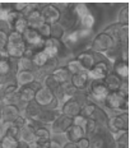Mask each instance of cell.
<instances>
[{
  "label": "cell",
  "mask_w": 130,
  "mask_h": 148,
  "mask_svg": "<svg viewBox=\"0 0 130 148\" xmlns=\"http://www.w3.org/2000/svg\"><path fill=\"white\" fill-rule=\"evenodd\" d=\"M24 17H26L27 24H28L29 28L37 29L40 26H42V24L45 23L40 9H32V10L26 12V13H24Z\"/></svg>",
  "instance_id": "obj_17"
},
{
  "label": "cell",
  "mask_w": 130,
  "mask_h": 148,
  "mask_svg": "<svg viewBox=\"0 0 130 148\" xmlns=\"http://www.w3.org/2000/svg\"><path fill=\"white\" fill-rule=\"evenodd\" d=\"M41 14L43 18V22L46 24H50V26L55 23H59V19H60V15H61L59 9L54 4H46L41 9Z\"/></svg>",
  "instance_id": "obj_15"
},
{
  "label": "cell",
  "mask_w": 130,
  "mask_h": 148,
  "mask_svg": "<svg viewBox=\"0 0 130 148\" xmlns=\"http://www.w3.org/2000/svg\"><path fill=\"white\" fill-rule=\"evenodd\" d=\"M1 111H3V119H1L3 123H13L21 115L17 105H3Z\"/></svg>",
  "instance_id": "obj_19"
},
{
  "label": "cell",
  "mask_w": 130,
  "mask_h": 148,
  "mask_svg": "<svg viewBox=\"0 0 130 148\" xmlns=\"http://www.w3.org/2000/svg\"><path fill=\"white\" fill-rule=\"evenodd\" d=\"M7 44H8V32L5 29L0 28V56L3 58H8L7 51H5Z\"/></svg>",
  "instance_id": "obj_39"
},
{
  "label": "cell",
  "mask_w": 130,
  "mask_h": 148,
  "mask_svg": "<svg viewBox=\"0 0 130 148\" xmlns=\"http://www.w3.org/2000/svg\"><path fill=\"white\" fill-rule=\"evenodd\" d=\"M3 106V101H1V96H0V107Z\"/></svg>",
  "instance_id": "obj_55"
},
{
  "label": "cell",
  "mask_w": 130,
  "mask_h": 148,
  "mask_svg": "<svg viewBox=\"0 0 130 148\" xmlns=\"http://www.w3.org/2000/svg\"><path fill=\"white\" fill-rule=\"evenodd\" d=\"M74 9L79 18V28L94 31L97 22L101 21V8L96 4L77 3L74 4Z\"/></svg>",
  "instance_id": "obj_2"
},
{
  "label": "cell",
  "mask_w": 130,
  "mask_h": 148,
  "mask_svg": "<svg viewBox=\"0 0 130 148\" xmlns=\"http://www.w3.org/2000/svg\"><path fill=\"white\" fill-rule=\"evenodd\" d=\"M50 148H61V144L56 140H52L51 139V144H50Z\"/></svg>",
  "instance_id": "obj_51"
},
{
  "label": "cell",
  "mask_w": 130,
  "mask_h": 148,
  "mask_svg": "<svg viewBox=\"0 0 130 148\" xmlns=\"http://www.w3.org/2000/svg\"><path fill=\"white\" fill-rule=\"evenodd\" d=\"M3 119V111H1V107H0V121H1Z\"/></svg>",
  "instance_id": "obj_54"
},
{
  "label": "cell",
  "mask_w": 130,
  "mask_h": 148,
  "mask_svg": "<svg viewBox=\"0 0 130 148\" xmlns=\"http://www.w3.org/2000/svg\"><path fill=\"white\" fill-rule=\"evenodd\" d=\"M59 24L63 27L65 32H70V31H74L79 27V18L75 13L74 4H72L66 10L61 13L60 19H59Z\"/></svg>",
  "instance_id": "obj_10"
},
{
  "label": "cell",
  "mask_w": 130,
  "mask_h": 148,
  "mask_svg": "<svg viewBox=\"0 0 130 148\" xmlns=\"http://www.w3.org/2000/svg\"><path fill=\"white\" fill-rule=\"evenodd\" d=\"M65 68L68 69V72H69L72 75H74V74H78L80 72H83V68L82 65H80V63L77 59H72L68 61V64L65 65Z\"/></svg>",
  "instance_id": "obj_38"
},
{
  "label": "cell",
  "mask_w": 130,
  "mask_h": 148,
  "mask_svg": "<svg viewBox=\"0 0 130 148\" xmlns=\"http://www.w3.org/2000/svg\"><path fill=\"white\" fill-rule=\"evenodd\" d=\"M117 24L122 27H129V7L124 5L117 14Z\"/></svg>",
  "instance_id": "obj_34"
},
{
  "label": "cell",
  "mask_w": 130,
  "mask_h": 148,
  "mask_svg": "<svg viewBox=\"0 0 130 148\" xmlns=\"http://www.w3.org/2000/svg\"><path fill=\"white\" fill-rule=\"evenodd\" d=\"M7 55L13 59H19L23 56L24 51H26V45H24L23 37L21 33H17L14 31H10L8 33V44L5 47Z\"/></svg>",
  "instance_id": "obj_5"
},
{
  "label": "cell",
  "mask_w": 130,
  "mask_h": 148,
  "mask_svg": "<svg viewBox=\"0 0 130 148\" xmlns=\"http://www.w3.org/2000/svg\"><path fill=\"white\" fill-rule=\"evenodd\" d=\"M35 73L31 72V70H21L15 74L14 81L17 82V84L19 87H23V86H27L29 83H32L35 81Z\"/></svg>",
  "instance_id": "obj_27"
},
{
  "label": "cell",
  "mask_w": 130,
  "mask_h": 148,
  "mask_svg": "<svg viewBox=\"0 0 130 148\" xmlns=\"http://www.w3.org/2000/svg\"><path fill=\"white\" fill-rule=\"evenodd\" d=\"M65 135H66L68 142H73V143H77L79 139H82L84 135V130H83L82 126L78 125H72L66 132H65Z\"/></svg>",
  "instance_id": "obj_28"
},
{
  "label": "cell",
  "mask_w": 130,
  "mask_h": 148,
  "mask_svg": "<svg viewBox=\"0 0 130 148\" xmlns=\"http://www.w3.org/2000/svg\"><path fill=\"white\" fill-rule=\"evenodd\" d=\"M61 148H79V147H78V144H77V143H73V142H66V143H65Z\"/></svg>",
  "instance_id": "obj_50"
},
{
  "label": "cell",
  "mask_w": 130,
  "mask_h": 148,
  "mask_svg": "<svg viewBox=\"0 0 130 148\" xmlns=\"http://www.w3.org/2000/svg\"><path fill=\"white\" fill-rule=\"evenodd\" d=\"M22 37H23L24 45H26L27 49H31L33 51H38L43 47V44H45V38L40 35L38 31L35 28H27L22 33Z\"/></svg>",
  "instance_id": "obj_8"
},
{
  "label": "cell",
  "mask_w": 130,
  "mask_h": 148,
  "mask_svg": "<svg viewBox=\"0 0 130 148\" xmlns=\"http://www.w3.org/2000/svg\"><path fill=\"white\" fill-rule=\"evenodd\" d=\"M121 31H122V26H120V24H117V23H114V24H110L108 27H106L103 32L107 33V35L112 38L115 45H121Z\"/></svg>",
  "instance_id": "obj_26"
},
{
  "label": "cell",
  "mask_w": 130,
  "mask_h": 148,
  "mask_svg": "<svg viewBox=\"0 0 130 148\" xmlns=\"http://www.w3.org/2000/svg\"><path fill=\"white\" fill-rule=\"evenodd\" d=\"M51 75L55 78L59 84H65V83H69L70 82V78H72V74L68 72V69L65 66H60V68H55L54 70L51 72Z\"/></svg>",
  "instance_id": "obj_25"
},
{
  "label": "cell",
  "mask_w": 130,
  "mask_h": 148,
  "mask_svg": "<svg viewBox=\"0 0 130 148\" xmlns=\"http://www.w3.org/2000/svg\"><path fill=\"white\" fill-rule=\"evenodd\" d=\"M122 82H124L122 79L119 78V77H117L116 74H114L112 72L108 73L107 75L105 77V79H103V83H105V86L107 87L108 92L119 91L120 87H121V84H122Z\"/></svg>",
  "instance_id": "obj_24"
},
{
  "label": "cell",
  "mask_w": 130,
  "mask_h": 148,
  "mask_svg": "<svg viewBox=\"0 0 130 148\" xmlns=\"http://www.w3.org/2000/svg\"><path fill=\"white\" fill-rule=\"evenodd\" d=\"M50 58L47 56V54H46L45 51L42 50H38V51H36L35 54H33V56L31 58V60H32V63H33V65H35L36 68V70L37 69H40V68H43L47 64V61Z\"/></svg>",
  "instance_id": "obj_30"
},
{
  "label": "cell",
  "mask_w": 130,
  "mask_h": 148,
  "mask_svg": "<svg viewBox=\"0 0 130 148\" xmlns=\"http://www.w3.org/2000/svg\"><path fill=\"white\" fill-rule=\"evenodd\" d=\"M88 87H89V95L92 97H94L97 101H100V102H103L105 98L108 95V89L105 86L103 81H91Z\"/></svg>",
  "instance_id": "obj_14"
},
{
  "label": "cell",
  "mask_w": 130,
  "mask_h": 148,
  "mask_svg": "<svg viewBox=\"0 0 130 148\" xmlns=\"http://www.w3.org/2000/svg\"><path fill=\"white\" fill-rule=\"evenodd\" d=\"M0 148H1V147H0Z\"/></svg>",
  "instance_id": "obj_56"
},
{
  "label": "cell",
  "mask_w": 130,
  "mask_h": 148,
  "mask_svg": "<svg viewBox=\"0 0 130 148\" xmlns=\"http://www.w3.org/2000/svg\"><path fill=\"white\" fill-rule=\"evenodd\" d=\"M51 139H36L33 142V146L36 148H50Z\"/></svg>",
  "instance_id": "obj_46"
},
{
  "label": "cell",
  "mask_w": 130,
  "mask_h": 148,
  "mask_svg": "<svg viewBox=\"0 0 130 148\" xmlns=\"http://www.w3.org/2000/svg\"><path fill=\"white\" fill-rule=\"evenodd\" d=\"M72 125H73V118L64 115V114H60L56 118V120L50 125V132L54 134H65V132Z\"/></svg>",
  "instance_id": "obj_13"
},
{
  "label": "cell",
  "mask_w": 130,
  "mask_h": 148,
  "mask_svg": "<svg viewBox=\"0 0 130 148\" xmlns=\"http://www.w3.org/2000/svg\"><path fill=\"white\" fill-rule=\"evenodd\" d=\"M37 31H38V33H40V35H41L45 40L50 37V24L43 23L42 26H40L38 28H37Z\"/></svg>",
  "instance_id": "obj_45"
},
{
  "label": "cell",
  "mask_w": 130,
  "mask_h": 148,
  "mask_svg": "<svg viewBox=\"0 0 130 148\" xmlns=\"http://www.w3.org/2000/svg\"><path fill=\"white\" fill-rule=\"evenodd\" d=\"M21 70H31V72L35 73L36 68H35V65H33V63H32L31 59L22 56V58L18 59V72H21Z\"/></svg>",
  "instance_id": "obj_36"
},
{
  "label": "cell",
  "mask_w": 130,
  "mask_h": 148,
  "mask_svg": "<svg viewBox=\"0 0 130 148\" xmlns=\"http://www.w3.org/2000/svg\"><path fill=\"white\" fill-rule=\"evenodd\" d=\"M64 35H65V31L59 23H55L50 26V37L56 38V40H61Z\"/></svg>",
  "instance_id": "obj_40"
},
{
  "label": "cell",
  "mask_w": 130,
  "mask_h": 148,
  "mask_svg": "<svg viewBox=\"0 0 130 148\" xmlns=\"http://www.w3.org/2000/svg\"><path fill=\"white\" fill-rule=\"evenodd\" d=\"M27 7H28V3H12V9L17 13H22L24 14L27 10Z\"/></svg>",
  "instance_id": "obj_44"
},
{
  "label": "cell",
  "mask_w": 130,
  "mask_h": 148,
  "mask_svg": "<svg viewBox=\"0 0 130 148\" xmlns=\"http://www.w3.org/2000/svg\"><path fill=\"white\" fill-rule=\"evenodd\" d=\"M19 140L24 142V143H33L36 140V130L28 123H26L19 129Z\"/></svg>",
  "instance_id": "obj_23"
},
{
  "label": "cell",
  "mask_w": 130,
  "mask_h": 148,
  "mask_svg": "<svg viewBox=\"0 0 130 148\" xmlns=\"http://www.w3.org/2000/svg\"><path fill=\"white\" fill-rule=\"evenodd\" d=\"M75 59L80 63L83 70L88 72L93 68L98 61H102V60H106V56L103 54H98V52H94L92 50H84V51H80L75 55Z\"/></svg>",
  "instance_id": "obj_6"
},
{
  "label": "cell",
  "mask_w": 130,
  "mask_h": 148,
  "mask_svg": "<svg viewBox=\"0 0 130 148\" xmlns=\"http://www.w3.org/2000/svg\"><path fill=\"white\" fill-rule=\"evenodd\" d=\"M26 123H27V120L24 119V118H23V116H22V115H19V116H18V118H17V119H15L14 121H13V124H14L15 126H17L18 129H21L22 126H23L24 124H26Z\"/></svg>",
  "instance_id": "obj_48"
},
{
  "label": "cell",
  "mask_w": 130,
  "mask_h": 148,
  "mask_svg": "<svg viewBox=\"0 0 130 148\" xmlns=\"http://www.w3.org/2000/svg\"><path fill=\"white\" fill-rule=\"evenodd\" d=\"M35 102L38 106H41L42 109H57L59 107L57 100L55 98L54 93H52L50 89L45 88L43 86L36 92Z\"/></svg>",
  "instance_id": "obj_9"
},
{
  "label": "cell",
  "mask_w": 130,
  "mask_h": 148,
  "mask_svg": "<svg viewBox=\"0 0 130 148\" xmlns=\"http://www.w3.org/2000/svg\"><path fill=\"white\" fill-rule=\"evenodd\" d=\"M93 32L94 31H89L84 28H77L70 32H65V35L61 38V42L65 47L68 49L72 54H78V50L84 51L88 50L87 47L91 46V41L93 38Z\"/></svg>",
  "instance_id": "obj_1"
},
{
  "label": "cell",
  "mask_w": 130,
  "mask_h": 148,
  "mask_svg": "<svg viewBox=\"0 0 130 148\" xmlns=\"http://www.w3.org/2000/svg\"><path fill=\"white\" fill-rule=\"evenodd\" d=\"M107 129L112 134L120 133V132H128L129 130V114L128 112H120L117 115L112 116L107 121Z\"/></svg>",
  "instance_id": "obj_11"
},
{
  "label": "cell",
  "mask_w": 130,
  "mask_h": 148,
  "mask_svg": "<svg viewBox=\"0 0 130 148\" xmlns=\"http://www.w3.org/2000/svg\"><path fill=\"white\" fill-rule=\"evenodd\" d=\"M35 95H36V91L33 88H31L29 86H23V87H19L18 89V100L21 102H29V101H33L35 100Z\"/></svg>",
  "instance_id": "obj_29"
},
{
  "label": "cell",
  "mask_w": 130,
  "mask_h": 148,
  "mask_svg": "<svg viewBox=\"0 0 130 148\" xmlns=\"http://www.w3.org/2000/svg\"><path fill=\"white\" fill-rule=\"evenodd\" d=\"M80 105L77 102L74 98H70L69 101H66L64 105H61V110L60 112L64 114L66 116H70V118H74V116L79 115L80 112Z\"/></svg>",
  "instance_id": "obj_22"
},
{
  "label": "cell",
  "mask_w": 130,
  "mask_h": 148,
  "mask_svg": "<svg viewBox=\"0 0 130 148\" xmlns=\"http://www.w3.org/2000/svg\"><path fill=\"white\" fill-rule=\"evenodd\" d=\"M7 82H8L7 79H4V78H3V77H0V87H1V86H4Z\"/></svg>",
  "instance_id": "obj_52"
},
{
  "label": "cell",
  "mask_w": 130,
  "mask_h": 148,
  "mask_svg": "<svg viewBox=\"0 0 130 148\" xmlns=\"http://www.w3.org/2000/svg\"><path fill=\"white\" fill-rule=\"evenodd\" d=\"M13 12L12 3H0V22L8 23L9 15Z\"/></svg>",
  "instance_id": "obj_35"
},
{
  "label": "cell",
  "mask_w": 130,
  "mask_h": 148,
  "mask_svg": "<svg viewBox=\"0 0 130 148\" xmlns=\"http://www.w3.org/2000/svg\"><path fill=\"white\" fill-rule=\"evenodd\" d=\"M41 110H42V107L38 106V105L35 102V100L29 101V102H27L26 106H24L22 116H23L26 120H36L37 118H38Z\"/></svg>",
  "instance_id": "obj_20"
},
{
  "label": "cell",
  "mask_w": 130,
  "mask_h": 148,
  "mask_svg": "<svg viewBox=\"0 0 130 148\" xmlns=\"http://www.w3.org/2000/svg\"><path fill=\"white\" fill-rule=\"evenodd\" d=\"M89 119H93L96 123H97L98 126H107V121H108V115L106 114V111L103 109H101V107L97 106V109L93 112V115H92V118Z\"/></svg>",
  "instance_id": "obj_31"
},
{
  "label": "cell",
  "mask_w": 130,
  "mask_h": 148,
  "mask_svg": "<svg viewBox=\"0 0 130 148\" xmlns=\"http://www.w3.org/2000/svg\"><path fill=\"white\" fill-rule=\"evenodd\" d=\"M77 144H78L79 148H89V138L83 137L82 139H79L77 142Z\"/></svg>",
  "instance_id": "obj_49"
},
{
  "label": "cell",
  "mask_w": 130,
  "mask_h": 148,
  "mask_svg": "<svg viewBox=\"0 0 130 148\" xmlns=\"http://www.w3.org/2000/svg\"><path fill=\"white\" fill-rule=\"evenodd\" d=\"M86 118H83V116H80V115H77V116H74L73 118V125H78V126H84V123H86Z\"/></svg>",
  "instance_id": "obj_47"
},
{
  "label": "cell",
  "mask_w": 130,
  "mask_h": 148,
  "mask_svg": "<svg viewBox=\"0 0 130 148\" xmlns=\"http://www.w3.org/2000/svg\"><path fill=\"white\" fill-rule=\"evenodd\" d=\"M112 73L122 81H129V61L116 59L112 61Z\"/></svg>",
  "instance_id": "obj_16"
},
{
  "label": "cell",
  "mask_w": 130,
  "mask_h": 148,
  "mask_svg": "<svg viewBox=\"0 0 130 148\" xmlns=\"http://www.w3.org/2000/svg\"><path fill=\"white\" fill-rule=\"evenodd\" d=\"M3 135V124H0V138H1Z\"/></svg>",
  "instance_id": "obj_53"
},
{
  "label": "cell",
  "mask_w": 130,
  "mask_h": 148,
  "mask_svg": "<svg viewBox=\"0 0 130 148\" xmlns=\"http://www.w3.org/2000/svg\"><path fill=\"white\" fill-rule=\"evenodd\" d=\"M89 148H115L114 134L107 126H97L94 133L89 137Z\"/></svg>",
  "instance_id": "obj_3"
},
{
  "label": "cell",
  "mask_w": 130,
  "mask_h": 148,
  "mask_svg": "<svg viewBox=\"0 0 130 148\" xmlns=\"http://www.w3.org/2000/svg\"><path fill=\"white\" fill-rule=\"evenodd\" d=\"M115 46L112 38L105 32H100L96 36H93L91 41V46H89V50L98 52V54H106L108 50Z\"/></svg>",
  "instance_id": "obj_7"
},
{
  "label": "cell",
  "mask_w": 130,
  "mask_h": 148,
  "mask_svg": "<svg viewBox=\"0 0 130 148\" xmlns=\"http://www.w3.org/2000/svg\"><path fill=\"white\" fill-rule=\"evenodd\" d=\"M0 147L1 148H19V139L13 135L3 134L0 138Z\"/></svg>",
  "instance_id": "obj_32"
},
{
  "label": "cell",
  "mask_w": 130,
  "mask_h": 148,
  "mask_svg": "<svg viewBox=\"0 0 130 148\" xmlns=\"http://www.w3.org/2000/svg\"><path fill=\"white\" fill-rule=\"evenodd\" d=\"M60 114L61 112L59 111V109H42L41 112H40V115H38V118H37V120L41 121L42 124L49 126L56 120V118L60 115Z\"/></svg>",
  "instance_id": "obj_21"
},
{
  "label": "cell",
  "mask_w": 130,
  "mask_h": 148,
  "mask_svg": "<svg viewBox=\"0 0 130 148\" xmlns=\"http://www.w3.org/2000/svg\"><path fill=\"white\" fill-rule=\"evenodd\" d=\"M43 87L50 89L52 93H55V92L61 87V84H59V83L55 81V78L51 75V74H49V75H46L45 79H43Z\"/></svg>",
  "instance_id": "obj_37"
},
{
  "label": "cell",
  "mask_w": 130,
  "mask_h": 148,
  "mask_svg": "<svg viewBox=\"0 0 130 148\" xmlns=\"http://www.w3.org/2000/svg\"><path fill=\"white\" fill-rule=\"evenodd\" d=\"M108 110L117 112H128L129 110V95H125L120 91L108 92L107 97L102 102Z\"/></svg>",
  "instance_id": "obj_4"
},
{
  "label": "cell",
  "mask_w": 130,
  "mask_h": 148,
  "mask_svg": "<svg viewBox=\"0 0 130 148\" xmlns=\"http://www.w3.org/2000/svg\"><path fill=\"white\" fill-rule=\"evenodd\" d=\"M89 82H91V79H89L86 70H83V72H80L78 74H74V75H72V78H70V83H72L78 91H84V89H87L89 86Z\"/></svg>",
  "instance_id": "obj_18"
},
{
  "label": "cell",
  "mask_w": 130,
  "mask_h": 148,
  "mask_svg": "<svg viewBox=\"0 0 130 148\" xmlns=\"http://www.w3.org/2000/svg\"><path fill=\"white\" fill-rule=\"evenodd\" d=\"M97 123L94 121L93 119H87L84 123V126H83V130H84V135L87 138H89L92 134L94 133V130L97 129Z\"/></svg>",
  "instance_id": "obj_41"
},
{
  "label": "cell",
  "mask_w": 130,
  "mask_h": 148,
  "mask_svg": "<svg viewBox=\"0 0 130 148\" xmlns=\"http://www.w3.org/2000/svg\"><path fill=\"white\" fill-rule=\"evenodd\" d=\"M110 66H111V63L107 59L98 61L91 70L87 72V74H88L91 81H103L105 77L110 73Z\"/></svg>",
  "instance_id": "obj_12"
},
{
  "label": "cell",
  "mask_w": 130,
  "mask_h": 148,
  "mask_svg": "<svg viewBox=\"0 0 130 148\" xmlns=\"http://www.w3.org/2000/svg\"><path fill=\"white\" fill-rule=\"evenodd\" d=\"M61 88H63V91H64V93H65V95H68V96L72 97V98H73L74 95H75L77 92H78V89L74 87V86H73L70 82H69V83H65V84H63V86H61Z\"/></svg>",
  "instance_id": "obj_43"
},
{
  "label": "cell",
  "mask_w": 130,
  "mask_h": 148,
  "mask_svg": "<svg viewBox=\"0 0 130 148\" xmlns=\"http://www.w3.org/2000/svg\"><path fill=\"white\" fill-rule=\"evenodd\" d=\"M96 109H97V105L93 103L91 100H89V101H87L82 107H80L79 115L83 116V118H86V119H89V118H92V115H93Z\"/></svg>",
  "instance_id": "obj_33"
},
{
  "label": "cell",
  "mask_w": 130,
  "mask_h": 148,
  "mask_svg": "<svg viewBox=\"0 0 130 148\" xmlns=\"http://www.w3.org/2000/svg\"><path fill=\"white\" fill-rule=\"evenodd\" d=\"M36 139H51V132L49 128L36 129Z\"/></svg>",
  "instance_id": "obj_42"
}]
</instances>
